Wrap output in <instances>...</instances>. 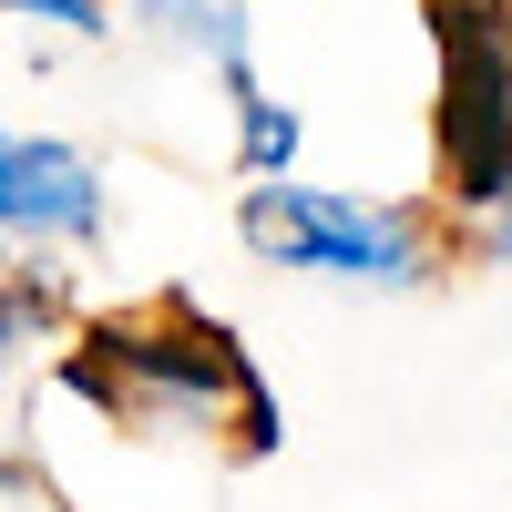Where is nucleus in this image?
I'll list each match as a JSON object with an SVG mask.
<instances>
[{
	"label": "nucleus",
	"instance_id": "9d476101",
	"mask_svg": "<svg viewBox=\"0 0 512 512\" xmlns=\"http://www.w3.org/2000/svg\"><path fill=\"white\" fill-rule=\"evenodd\" d=\"M0 482H11V472H0Z\"/></svg>",
	"mask_w": 512,
	"mask_h": 512
},
{
	"label": "nucleus",
	"instance_id": "39448f33",
	"mask_svg": "<svg viewBox=\"0 0 512 512\" xmlns=\"http://www.w3.org/2000/svg\"><path fill=\"white\" fill-rule=\"evenodd\" d=\"M236 175H297V144H308V123L297 103H277L267 82H236Z\"/></svg>",
	"mask_w": 512,
	"mask_h": 512
},
{
	"label": "nucleus",
	"instance_id": "1a4fd4ad",
	"mask_svg": "<svg viewBox=\"0 0 512 512\" xmlns=\"http://www.w3.org/2000/svg\"><path fill=\"white\" fill-rule=\"evenodd\" d=\"M0 277H11V256H0Z\"/></svg>",
	"mask_w": 512,
	"mask_h": 512
},
{
	"label": "nucleus",
	"instance_id": "6e6552de",
	"mask_svg": "<svg viewBox=\"0 0 512 512\" xmlns=\"http://www.w3.org/2000/svg\"><path fill=\"white\" fill-rule=\"evenodd\" d=\"M472 246H482V267H512V195L492 205V216H472Z\"/></svg>",
	"mask_w": 512,
	"mask_h": 512
},
{
	"label": "nucleus",
	"instance_id": "f03ea898",
	"mask_svg": "<svg viewBox=\"0 0 512 512\" xmlns=\"http://www.w3.org/2000/svg\"><path fill=\"white\" fill-rule=\"evenodd\" d=\"M236 226L267 267H297V277H349V287H431L441 277V246L420 226V205H369L338 185H297V175H246Z\"/></svg>",
	"mask_w": 512,
	"mask_h": 512
},
{
	"label": "nucleus",
	"instance_id": "20e7f679",
	"mask_svg": "<svg viewBox=\"0 0 512 512\" xmlns=\"http://www.w3.org/2000/svg\"><path fill=\"white\" fill-rule=\"evenodd\" d=\"M0 236H31V246H93V236H103V175H93L72 144L0 134Z\"/></svg>",
	"mask_w": 512,
	"mask_h": 512
},
{
	"label": "nucleus",
	"instance_id": "7ed1b4c3",
	"mask_svg": "<svg viewBox=\"0 0 512 512\" xmlns=\"http://www.w3.org/2000/svg\"><path fill=\"white\" fill-rule=\"evenodd\" d=\"M420 21L441 52V195L461 216H492L512 195V0H420Z\"/></svg>",
	"mask_w": 512,
	"mask_h": 512
},
{
	"label": "nucleus",
	"instance_id": "f257e3e1",
	"mask_svg": "<svg viewBox=\"0 0 512 512\" xmlns=\"http://www.w3.org/2000/svg\"><path fill=\"white\" fill-rule=\"evenodd\" d=\"M62 390L93 400L103 420H134V431H226L236 400L256 390V369L236 349V328L195 318L185 297H164V308H134V318H93L82 328V349L62 359Z\"/></svg>",
	"mask_w": 512,
	"mask_h": 512
},
{
	"label": "nucleus",
	"instance_id": "423d86ee",
	"mask_svg": "<svg viewBox=\"0 0 512 512\" xmlns=\"http://www.w3.org/2000/svg\"><path fill=\"white\" fill-rule=\"evenodd\" d=\"M0 11L52 21V31H72V41H103V31H113V0H0Z\"/></svg>",
	"mask_w": 512,
	"mask_h": 512
},
{
	"label": "nucleus",
	"instance_id": "0eeeda50",
	"mask_svg": "<svg viewBox=\"0 0 512 512\" xmlns=\"http://www.w3.org/2000/svg\"><path fill=\"white\" fill-rule=\"evenodd\" d=\"M226 441H236L246 461H267V451L287 441V420H277V400H267V379H256V390L236 400V420H226Z\"/></svg>",
	"mask_w": 512,
	"mask_h": 512
}]
</instances>
